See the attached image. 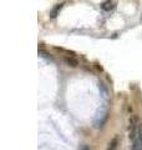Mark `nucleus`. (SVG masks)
I'll use <instances>...</instances> for the list:
<instances>
[{
  "label": "nucleus",
  "instance_id": "nucleus-2",
  "mask_svg": "<svg viewBox=\"0 0 142 150\" xmlns=\"http://www.w3.org/2000/svg\"><path fill=\"white\" fill-rule=\"evenodd\" d=\"M116 5H117L116 0H106V1L102 3L101 8H102V10H105V11H111L116 8Z\"/></svg>",
  "mask_w": 142,
  "mask_h": 150
},
{
  "label": "nucleus",
  "instance_id": "nucleus-4",
  "mask_svg": "<svg viewBox=\"0 0 142 150\" xmlns=\"http://www.w3.org/2000/svg\"><path fill=\"white\" fill-rule=\"evenodd\" d=\"M106 150H118V139H117V137H115L111 140V143L108 144V148Z\"/></svg>",
  "mask_w": 142,
  "mask_h": 150
},
{
  "label": "nucleus",
  "instance_id": "nucleus-3",
  "mask_svg": "<svg viewBox=\"0 0 142 150\" xmlns=\"http://www.w3.org/2000/svg\"><path fill=\"white\" fill-rule=\"evenodd\" d=\"M64 62L67 64V67H71V68H76L79 65V60L74 56H64Z\"/></svg>",
  "mask_w": 142,
  "mask_h": 150
},
{
  "label": "nucleus",
  "instance_id": "nucleus-6",
  "mask_svg": "<svg viewBox=\"0 0 142 150\" xmlns=\"http://www.w3.org/2000/svg\"><path fill=\"white\" fill-rule=\"evenodd\" d=\"M81 150H89V148H87V146H84Z\"/></svg>",
  "mask_w": 142,
  "mask_h": 150
},
{
  "label": "nucleus",
  "instance_id": "nucleus-5",
  "mask_svg": "<svg viewBox=\"0 0 142 150\" xmlns=\"http://www.w3.org/2000/svg\"><path fill=\"white\" fill-rule=\"evenodd\" d=\"M61 8H63V4H59V5H56L53 10H51V13H50V16L51 18H56L58 16V13L61 10Z\"/></svg>",
  "mask_w": 142,
  "mask_h": 150
},
{
  "label": "nucleus",
  "instance_id": "nucleus-1",
  "mask_svg": "<svg viewBox=\"0 0 142 150\" xmlns=\"http://www.w3.org/2000/svg\"><path fill=\"white\" fill-rule=\"evenodd\" d=\"M129 137L131 139V150H142V125L136 115H132L129 121Z\"/></svg>",
  "mask_w": 142,
  "mask_h": 150
}]
</instances>
